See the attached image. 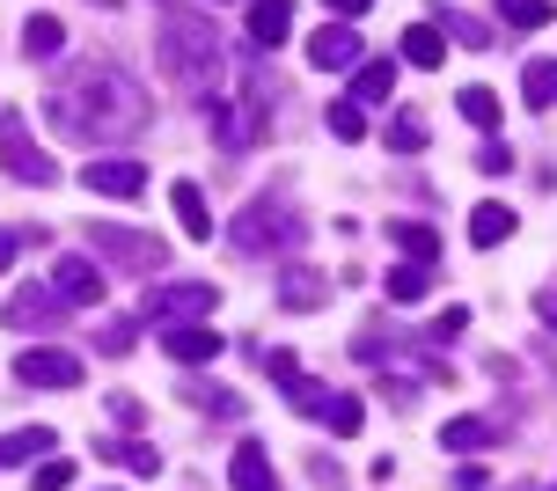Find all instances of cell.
Here are the masks:
<instances>
[{
	"label": "cell",
	"mask_w": 557,
	"mask_h": 491,
	"mask_svg": "<svg viewBox=\"0 0 557 491\" xmlns=\"http://www.w3.org/2000/svg\"><path fill=\"white\" fill-rule=\"evenodd\" d=\"M74 484V463H66V455H45V463L29 469V491H66Z\"/></svg>",
	"instance_id": "34"
},
{
	"label": "cell",
	"mask_w": 557,
	"mask_h": 491,
	"mask_svg": "<svg viewBox=\"0 0 557 491\" xmlns=\"http://www.w3.org/2000/svg\"><path fill=\"white\" fill-rule=\"evenodd\" d=\"M264 375H272L278 389H294V382H301V359H294L286 345H278V353H264Z\"/></svg>",
	"instance_id": "35"
},
{
	"label": "cell",
	"mask_w": 557,
	"mask_h": 491,
	"mask_svg": "<svg viewBox=\"0 0 557 491\" xmlns=\"http://www.w3.org/2000/svg\"><path fill=\"white\" fill-rule=\"evenodd\" d=\"M133 337H139L133 316H111V323H103V353H133Z\"/></svg>",
	"instance_id": "36"
},
{
	"label": "cell",
	"mask_w": 557,
	"mask_h": 491,
	"mask_svg": "<svg viewBox=\"0 0 557 491\" xmlns=\"http://www.w3.org/2000/svg\"><path fill=\"white\" fill-rule=\"evenodd\" d=\"M213 8H221V0H213Z\"/></svg>",
	"instance_id": "46"
},
{
	"label": "cell",
	"mask_w": 557,
	"mask_h": 491,
	"mask_svg": "<svg viewBox=\"0 0 557 491\" xmlns=\"http://www.w3.org/2000/svg\"><path fill=\"white\" fill-rule=\"evenodd\" d=\"M52 286L66 308H88V300H103V265H88V257H52Z\"/></svg>",
	"instance_id": "11"
},
{
	"label": "cell",
	"mask_w": 557,
	"mask_h": 491,
	"mask_svg": "<svg viewBox=\"0 0 557 491\" xmlns=\"http://www.w3.org/2000/svg\"><path fill=\"white\" fill-rule=\"evenodd\" d=\"M441 59H447L441 23H411V29H404V66H425V74H433Z\"/></svg>",
	"instance_id": "20"
},
{
	"label": "cell",
	"mask_w": 557,
	"mask_h": 491,
	"mask_svg": "<svg viewBox=\"0 0 557 491\" xmlns=\"http://www.w3.org/2000/svg\"><path fill=\"white\" fill-rule=\"evenodd\" d=\"M66 316H74V308L59 300V286H23V294L0 308V323H8V330H59Z\"/></svg>",
	"instance_id": "9"
},
{
	"label": "cell",
	"mask_w": 557,
	"mask_h": 491,
	"mask_svg": "<svg viewBox=\"0 0 557 491\" xmlns=\"http://www.w3.org/2000/svg\"><path fill=\"white\" fill-rule=\"evenodd\" d=\"M117 418V426H125V433H133V426H147V418H139V396H111V404H103Z\"/></svg>",
	"instance_id": "37"
},
{
	"label": "cell",
	"mask_w": 557,
	"mask_h": 491,
	"mask_svg": "<svg viewBox=\"0 0 557 491\" xmlns=\"http://www.w3.org/2000/svg\"><path fill=\"white\" fill-rule=\"evenodd\" d=\"M476 162H484V176H506V169H513V155H506L499 139H492V147H484V155H476Z\"/></svg>",
	"instance_id": "39"
},
{
	"label": "cell",
	"mask_w": 557,
	"mask_h": 491,
	"mask_svg": "<svg viewBox=\"0 0 557 491\" xmlns=\"http://www.w3.org/2000/svg\"><path fill=\"white\" fill-rule=\"evenodd\" d=\"M462 330H470V308H447L441 323H433V337H462Z\"/></svg>",
	"instance_id": "40"
},
{
	"label": "cell",
	"mask_w": 557,
	"mask_h": 491,
	"mask_svg": "<svg viewBox=\"0 0 557 491\" xmlns=\"http://www.w3.org/2000/svg\"><path fill=\"white\" fill-rule=\"evenodd\" d=\"M88 243H96L103 272H154V265H169V243L139 235V228H88Z\"/></svg>",
	"instance_id": "7"
},
{
	"label": "cell",
	"mask_w": 557,
	"mask_h": 491,
	"mask_svg": "<svg viewBox=\"0 0 557 491\" xmlns=\"http://www.w3.org/2000/svg\"><path fill=\"white\" fill-rule=\"evenodd\" d=\"M23 243H29V235H15V228H0V272H8V265L23 257Z\"/></svg>",
	"instance_id": "42"
},
{
	"label": "cell",
	"mask_w": 557,
	"mask_h": 491,
	"mask_svg": "<svg viewBox=\"0 0 557 491\" xmlns=\"http://www.w3.org/2000/svg\"><path fill=\"white\" fill-rule=\"evenodd\" d=\"M455 491H492V469H484V463H462V469H455Z\"/></svg>",
	"instance_id": "38"
},
{
	"label": "cell",
	"mask_w": 557,
	"mask_h": 491,
	"mask_svg": "<svg viewBox=\"0 0 557 491\" xmlns=\"http://www.w3.org/2000/svg\"><path fill=\"white\" fill-rule=\"evenodd\" d=\"M82 184H88L96 198H139V192H147V169H139V162H125V155H111V162L96 155V162L82 169Z\"/></svg>",
	"instance_id": "10"
},
{
	"label": "cell",
	"mask_w": 557,
	"mask_h": 491,
	"mask_svg": "<svg viewBox=\"0 0 557 491\" xmlns=\"http://www.w3.org/2000/svg\"><path fill=\"white\" fill-rule=\"evenodd\" d=\"M278 300H286L294 316H315V308L331 300V279H323V272H301V265H294V272H278Z\"/></svg>",
	"instance_id": "15"
},
{
	"label": "cell",
	"mask_w": 557,
	"mask_h": 491,
	"mask_svg": "<svg viewBox=\"0 0 557 491\" xmlns=\"http://www.w3.org/2000/svg\"><path fill=\"white\" fill-rule=\"evenodd\" d=\"M506 235H513V206H499V198H484V206L470 213V243H476V249H499Z\"/></svg>",
	"instance_id": "19"
},
{
	"label": "cell",
	"mask_w": 557,
	"mask_h": 491,
	"mask_svg": "<svg viewBox=\"0 0 557 491\" xmlns=\"http://www.w3.org/2000/svg\"><path fill=\"white\" fill-rule=\"evenodd\" d=\"M213 286H206V279H162V286H154V294L139 300V316H147V323L154 330H169V323H206V316H213Z\"/></svg>",
	"instance_id": "5"
},
{
	"label": "cell",
	"mask_w": 557,
	"mask_h": 491,
	"mask_svg": "<svg viewBox=\"0 0 557 491\" xmlns=\"http://www.w3.org/2000/svg\"><path fill=\"white\" fill-rule=\"evenodd\" d=\"M45 118L59 125V139H74V147H103V139H133L147 133V88L111 66V59H82V66H66L52 88H45Z\"/></svg>",
	"instance_id": "1"
},
{
	"label": "cell",
	"mask_w": 557,
	"mask_h": 491,
	"mask_svg": "<svg viewBox=\"0 0 557 491\" xmlns=\"http://www.w3.org/2000/svg\"><path fill=\"white\" fill-rule=\"evenodd\" d=\"M162 74L184 96H206V88L221 82V66H227V45H221V23L206 15V8H169L162 0Z\"/></svg>",
	"instance_id": "2"
},
{
	"label": "cell",
	"mask_w": 557,
	"mask_h": 491,
	"mask_svg": "<svg viewBox=\"0 0 557 491\" xmlns=\"http://www.w3.org/2000/svg\"><path fill=\"white\" fill-rule=\"evenodd\" d=\"M382 404H418V389L396 382V375H382Z\"/></svg>",
	"instance_id": "41"
},
{
	"label": "cell",
	"mask_w": 557,
	"mask_h": 491,
	"mask_svg": "<svg viewBox=\"0 0 557 491\" xmlns=\"http://www.w3.org/2000/svg\"><path fill=\"white\" fill-rule=\"evenodd\" d=\"M301 235H308L301 213H294L286 198H272V192L250 198L243 213L227 220V249H235V257H278V249H294Z\"/></svg>",
	"instance_id": "3"
},
{
	"label": "cell",
	"mask_w": 557,
	"mask_h": 491,
	"mask_svg": "<svg viewBox=\"0 0 557 491\" xmlns=\"http://www.w3.org/2000/svg\"><path fill=\"white\" fill-rule=\"evenodd\" d=\"M382 139H389V155H425V139H433V125H425L418 110H396L389 125H382Z\"/></svg>",
	"instance_id": "23"
},
{
	"label": "cell",
	"mask_w": 557,
	"mask_h": 491,
	"mask_svg": "<svg viewBox=\"0 0 557 491\" xmlns=\"http://www.w3.org/2000/svg\"><path fill=\"white\" fill-rule=\"evenodd\" d=\"M521 96H529V110L557 103V59H529V66H521Z\"/></svg>",
	"instance_id": "26"
},
{
	"label": "cell",
	"mask_w": 557,
	"mask_h": 491,
	"mask_svg": "<svg viewBox=\"0 0 557 491\" xmlns=\"http://www.w3.org/2000/svg\"><path fill=\"white\" fill-rule=\"evenodd\" d=\"M286 396H294V410H301L308 426H323V433H337V440H352L367 426V404L352 396V389H331V382H308V375H301Z\"/></svg>",
	"instance_id": "4"
},
{
	"label": "cell",
	"mask_w": 557,
	"mask_h": 491,
	"mask_svg": "<svg viewBox=\"0 0 557 491\" xmlns=\"http://www.w3.org/2000/svg\"><path fill=\"white\" fill-rule=\"evenodd\" d=\"M169 206H176V220H184L191 243H213V213H206V192H198V184H169Z\"/></svg>",
	"instance_id": "18"
},
{
	"label": "cell",
	"mask_w": 557,
	"mask_h": 491,
	"mask_svg": "<svg viewBox=\"0 0 557 491\" xmlns=\"http://www.w3.org/2000/svg\"><path fill=\"white\" fill-rule=\"evenodd\" d=\"M0 169H8L15 184H59V162L29 139L23 110H0Z\"/></svg>",
	"instance_id": "6"
},
{
	"label": "cell",
	"mask_w": 557,
	"mask_h": 491,
	"mask_svg": "<svg viewBox=\"0 0 557 491\" xmlns=\"http://www.w3.org/2000/svg\"><path fill=\"white\" fill-rule=\"evenodd\" d=\"M425 272H433V265H389V279H382V286H389L396 308H411V300L425 294Z\"/></svg>",
	"instance_id": "28"
},
{
	"label": "cell",
	"mask_w": 557,
	"mask_h": 491,
	"mask_svg": "<svg viewBox=\"0 0 557 491\" xmlns=\"http://www.w3.org/2000/svg\"><path fill=\"white\" fill-rule=\"evenodd\" d=\"M389 96H396V59H389V66H382V59L367 66V59H360V74H352V103H389Z\"/></svg>",
	"instance_id": "24"
},
{
	"label": "cell",
	"mask_w": 557,
	"mask_h": 491,
	"mask_svg": "<svg viewBox=\"0 0 557 491\" xmlns=\"http://www.w3.org/2000/svg\"><path fill=\"white\" fill-rule=\"evenodd\" d=\"M82 359L66 353V345H29L23 359H15V382L23 389H82Z\"/></svg>",
	"instance_id": "8"
},
{
	"label": "cell",
	"mask_w": 557,
	"mask_h": 491,
	"mask_svg": "<svg viewBox=\"0 0 557 491\" xmlns=\"http://www.w3.org/2000/svg\"><path fill=\"white\" fill-rule=\"evenodd\" d=\"M455 110H462L470 125H484V133L499 125V96H492V88H462V96H455Z\"/></svg>",
	"instance_id": "30"
},
{
	"label": "cell",
	"mask_w": 557,
	"mask_h": 491,
	"mask_svg": "<svg viewBox=\"0 0 557 491\" xmlns=\"http://www.w3.org/2000/svg\"><path fill=\"white\" fill-rule=\"evenodd\" d=\"M162 353L184 359V367H206V359H221V330H206V323H169V330H162Z\"/></svg>",
	"instance_id": "13"
},
{
	"label": "cell",
	"mask_w": 557,
	"mask_h": 491,
	"mask_svg": "<svg viewBox=\"0 0 557 491\" xmlns=\"http://www.w3.org/2000/svg\"><path fill=\"white\" fill-rule=\"evenodd\" d=\"M308 66H323V74H337V66H360V29L352 23H331L308 37Z\"/></svg>",
	"instance_id": "12"
},
{
	"label": "cell",
	"mask_w": 557,
	"mask_h": 491,
	"mask_svg": "<svg viewBox=\"0 0 557 491\" xmlns=\"http://www.w3.org/2000/svg\"><path fill=\"white\" fill-rule=\"evenodd\" d=\"M323 8H331L337 23H352V15H367V8H374V0H323Z\"/></svg>",
	"instance_id": "43"
},
{
	"label": "cell",
	"mask_w": 557,
	"mask_h": 491,
	"mask_svg": "<svg viewBox=\"0 0 557 491\" xmlns=\"http://www.w3.org/2000/svg\"><path fill=\"white\" fill-rule=\"evenodd\" d=\"M441 37H455V45H470V52H476V45H492V29L476 23V15H455V8L441 15Z\"/></svg>",
	"instance_id": "32"
},
{
	"label": "cell",
	"mask_w": 557,
	"mask_h": 491,
	"mask_svg": "<svg viewBox=\"0 0 557 491\" xmlns=\"http://www.w3.org/2000/svg\"><path fill=\"white\" fill-rule=\"evenodd\" d=\"M227 477H235V491H278V477H272V455H264L257 440H243V447H235V463H227Z\"/></svg>",
	"instance_id": "17"
},
{
	"label": "cell",
	"mask_w": 557,
	"mask_h": 491,
	"mask_svg": "<svg viewBox=\"0 0 557 491\" xmlns=\"http://www.w3.org/2000/svg\"><path fill=\"white\" fill-rule=\"evenodd\" d=\"M286 37H294V0H257L250 8V45L272 52V45H286Z\"/></svg>",
	"instance_id": "14"
},
{
	"label": "cell",
	"mask_w": 557,
	"mask_h": 491,
	"mask_svg": "<svg viewBox=\"0 0 557 491\" xmlns=\"http://www.w3.org/2000/svg\"><path fill=\"white\" fill-rule=\"evenodd\" d=\"M88 8H125V0H88Z\"/></svg>",
	"instance_id": "45"
},
{
	"label": "cell",
	"mask_w": 557,
	"mask_h": 491,
	"mask_svg": "<svg viewBox=\"0 0 557 491\" xmlns=\"http://www.w3.org/2000/svg\"><path fill=\"white\" fill-rule=\"evenodd\" d=\"M535 316H543V323L557 330V286H543V294H535Z\"/></svg>",
	"instance_id": "44"
},
{
	"label": "cell",
	"mask_w": 557,
	"mask_h": 491,
	"mask_svg": "<svg viewBox=\"0 0 557 491\" xmlns=\"http://www.w3.org/2000/svg\"><path fill=\"white\" fill-rule=\"evenodd\" d=\"M506 29H550V0H499Z\"/></svg>",
	"instance_id": "29"
},
{
	"label": "cell",
	"mask_w": 557,
	"mask_h": 491,
	"mask_svg": "<svg viewBox=\"0 0 557 491\" xmlns=\"http://www.w3.org/2000/svg\"><path fill=\"white\" fill-rule=\"evenodd\" d=\"M96 455H103V463H125V469H139V477H154V469H162V455H154L147 440H96Z\"/></svg>",
	"instance_id": "25"
},
{
	"label": "cell",
	"mask_w": 557,
	"mask_h": 491,
	"mask_svg": "<svg viewBox=\"0 0 557 491\" xmlns=\"http://www.w3.org/2000/svg\"><path fill=\"white\" fill-rule=\"evenodd\" d=\"M389 243L404 249L411 265H433V257H441V235H433L425 220H389Z\"/></svg>",
	"instance_id": "22"
},
{
	"label": "cell",
	"mask_w": 557,
	"mask_h": 491,
	"mask_svg": "<svg viewBox=\"0 0 557 491\" xmlns=\"http://www.w3.org/2000/svg\"><path fill=\"white\" fill-rule=\"evenodd\" d=\"M184 396H191V404H206L213 418H243V396H235V389H206V382H191Z\"/></svg>",
	"instance_id": "33"
},
{
	"label": "cell",
	"mask_w": 557,
	"mask_h": 491,
	"mask_svg": "<svg viewBox=\"0 0 557 491\" xmlns=\"http://www.w3.org/2000/svg\"><path fill=\"white\" fill-rule=\"evenodd\" d=\"M52 447V426H23V433H0V469L8 463H29V455H45Z\"/></svg>",
	"instance_id": "27"
},
{
	"label": "cell",
	"mask_w": 557,
	"mask_h": 491,
	"mask_svg": "<svg viewBox=\"0 0 557 491\" xmlns=\"http://www.w3.org/2000/svg\"><path fill=\"white\" fill-rule=\"evenodd\" d=\"M323 125H331V139H337V147H352V139H367V118H360V103H331V118H323Z\"/></svg>",
	"instance_id": "31"
},
{
	"label": "cell",
	"mask_w": 557,
	"mask_h": 491,
	"mask_svg": "<svg viewBox=\"0 0 557 491\" xmlns=\"http://www.w3.org/2000/svg\"><path fill=\"white\" fill-rule=\"evenodd\" d=\"M23 52L37 59V66L59 59V52H66V23H59V15H29V23H23Z\"/></svg>",
	"instance_id": "21"
},
{
	"label": "cell",
	"mask_w": 557,
	"mask_h": 491,
	"mask_svg": "<svg viewBox=\"0 0 557 491\" xmlns=\"http://www.w3.org/2000/svg\"><path fill=\"white\" fill-rule=\"evenodd\" d=\"M492 440H506L499 418H447V426H441V447H447V455H470V447H492Z\"/></svg>",
	"instance_id": "16"
}]
</instances>
